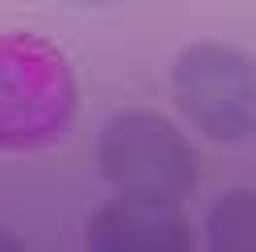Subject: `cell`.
<instances>
[{
	"mask_svg": "<svg viewBox=\"0 0 256 252\" xmlns=\"http://www.w3.org/2000/svg\"><path fill=\"white\" fill-rule=\"evenodd\" d=\"M78 83L42 34H0V153H38L66 136Z\"/></svg>",
	"mask_w": 256,
	"mask_h": 252,
	"instance_id": "6da1fadb",
	"label": "cell"
},
{
	"mask_svg": "<svg viewBox=\"0 0 256 252\" xmlns=\"http://www.w3.org/2000/svg\"><path fill=\"white\" fill-rule=\"evenodd\" d=\"M95 162L116 194L182 202L198 186V153L178 124L149 108L116 112L95 140Z\"/></svg>",
	"mask_w": 256,
	"mask_h": 252,
	"instance_id": "7a4b0ae2",
	"label": "cell"
},
{
	"mask_svg": "<svg viewBox=\"0 0 256 252\" xmlns=\"http://www.w3.org/2000/svg\"><path fill=\"white\" fill-rule=\"evenodd\" d=\"M178 112L202 136L240 145L256 136V58L228 42H190L170 66Z\"/></svg>",
	"mask_w": 256,
	"mask_h": 252,
	"instance_id": "3957f363",
	"label": "cell"
},
{
	"mask_svg": "<svg viewBox=\"0 0 256 252\" xmlns=\"http://www.w3.org/2000/svg\"><path fill=\"white\" fill-rule=\"evenodd\" d=\"M83 240L91 252H186L194 232L178 202L116 194L87 219Z\"/></svg>",
	"mask_w": 256,
	"mask_h": 252,
	"instance_id": "277c9868",
	"label": "cell"
},
{
	"mask_svg": "<svg viewBox=\"0 0 256 252\" xmlns=\"http://www.w3.org/2000/svg\"><path fill=\"white\" fill-rule=\"evenodd\" d=\"M211 252H256V190H232L206 211Z\"/></svg>",
	"mask_w": 256,
	"mask_h": 252,
	"instance_id": "5b68a950",
	"label": "cell"
},
{
	"mask_svg": "<svg viewBox=\"0 0 256 252\" xmlns=\"http://www.w3.org/2000/svg\"><path fill=\"white\" fill-rule=\"evenodd\" d=\"M70 4H83V8H104V4H120V0H70Z\"/></svg>",
	"mask_w": 256,
	"mask_h": 252,
	"instance_id": "8992f818",
	"label": "cell"
},
{
	"mask_svg": "<svg viewBox=\"0 0 256 252\" xmlns=\"http://www.w3.org/2000/svg\"><path fill=\"white\" fill-rule=\"evenodd\" d=\"M0 248H21L17 236H8V232H0Z\"/></svg>",
	"mask_w": 256,
	"mask_h": 252,
	"instance_id": "52a82bcc",
	"label": "cell"
}]
</instances>
